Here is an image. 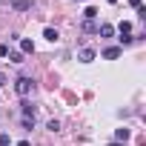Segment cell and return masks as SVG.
Wrapping results in <instances>:
<instances>
[{"label":"cell","instance_id":"cell-6","mask_svg":"<svg viewBox=\"0 0 146 146\" xmlns=\"http://www.w3.org/2000/svg\"><path fill=\"white\" fill-rule=\"evenodd\" d=\"M20 106H23V117H35V106H32V100H23Z\"/></svg>","mask_w":146,"mask_h":146},{"label":"cell","instance_id":"cell-21","mask_svg":"<svg viewBox=\"0 0 146 146\" xmlns=\"http://www.w3.org/2000/svg\"><path fill=\"white\" fill-rule=\"evenodd\" d=\"M109 146H126V143H117V140H115V143H109Z\"/></svg>","mask_w":146,"mask_h":146},{"label":"cell","instance_id":"cell-16","mask_svg":"<svg viewBox=\"0 0 146 146\" xmlns=\"http://www.w3.org/2000/svg\"><path fill=\"white\" fill-rule=\"evenodd\" d=\"M0 57H9V46L6 43H0Z\"/></svg>","mask_w":146,"mask_h":146},{"label":"cell","instance_id":"cell-15","mask_svg":"<svg viewBox=\"0 0 146 146\" xmlns=\"http://www.w3.org/2000/svg\"><path fill=\"white\" fill-rule=\"evenodd\" d=\"M23 129H35V117H23Z\"/></svg>","mask_w":146,"mask_h":146},{"label":"cell","instance_id":"cell-18","mask_svg":"<svg viewBox=\"0 0 146 146\" xmlns=\"http://www.w3.org/2000/svg\"><path fill=\"white\" fill-rule=\"evenodd\" d=\"M129 6H135V9H140L143 3H140V0H129Z\"/></svg>","mask_w":146,"mask_h":146},{"label":"cell","instance_id":"cell-7","mask_svg":"<svg viewBox=\"0 0 146 146\" xmlns=\"http://www.w3.org/2000/svg\"><path fill=\"white\" fill-rule=\"evenodd\" d=\"M20 52H23V54H32V52H35V43H32V40H20Z\"/></svg>","mask_w":146,"mask_h":146},{"label":"cell","instance_id":"cell-14","mask_svg":"<svg viewBox=\"0 0 146 146\" xmlns=\"http://www.w3.org/2000/svg\"><path fill=\"white\" fill-rule=\"evenodd\" d=\"M46 129H49V132H57V129H60V120H54V117H52V120L46 123Z\"/></svg>","mask_w":146,"mask_h":146},{"label":"cell","instance_id":"cell-8","mask_svg":"<svg viewBox=\"0 0 146 146\" xmlns=\"http://www.w3.org/2000/svg\"><path fill=\"white\" fill-rule=\"evenodd\" d=\"M115 140H117V143H126V140H129V129H117V132H115Z\"/></svg>","mask_w":146,"mask_h":146},{"label":"cell","instance_id":"cell-3","mask_svg":"<svg viewBox=\"0 0 146 146\" xmlns=\"http://www.w3.org/2000/svg\"><path fill=\"white\" fill-rule=\"evenodd\" d=\"M9 6H12L15 12H29V9H32V0H9Z\"/></svg>","mask_w":146,"mask_h":146},{"label":"cell","instance_id":"cell-19","mask_svg":"<svg viewBox=\"0 0 146 146\" xmlns=\"http://www.w3.org/2000/svg\"><path fill=\"white\" fill-rule=\"evenodd\" d=\"M0 86H6V75H0Z\"/></svg>","mask_w":146,"mask_h":146},{"label":"cell","instance_id":"cell-10","mask_svg":"<svg viewBox=\"0 0 146 146\" xmlns=\"http://www.w3.org/2000/svg\"><path fill=\"white\" fill-rule=\"evenodd\" d=\"M83 17H86V20H95V17H98V9H95V6H89V9L83 12Z\"/></svg>","mask_w":146,"mask_h":146},{"label":"cell","instance_id":"cell-5","mask_svg":"<svg viewBox=\"0 0 146 146\" xmlns=\"http://www.w3.org/2000/svg\"><path fill=\"white\" fill-rule=\"evenodd\" d=\"M98 35H100V37H112V35H115V26H109V23H100V26H98Z\"/></svg>","mask_w":146,"mask_h":146},{"label":"cell","instance_id":"cell-2","mask_svg":"<svg viewBox=\"0 0 146 146\" xmlns=\"http://www.w3.org/2000/svg\"><path fill=\"white\" fill-rule=\"evenodd\" d=\"M95 57H98V52H95V49H89V46L78 52V60H80V63H92Z\"/></svg>","mask_w":146,"mask_h":146},{"label":"cell","instance_id":"cell-4","mask_svg":"<svg viewBox=\"0 0 146 146\" xmlns=\"http://www.w3.org/2000/svg\"><path fill=\"white\" fill-rule=\"evenodd\" d=\"M120 52H123V49H120V46H106V49H103V52H100V54H103V57H106V60H115V57H120Z\"/></svg>","mask_w":146,"mask_h":146},{"label":"cell","instance_id":"cell-20","mask_svg":"<svg viewBox=\"0 0 146 146\" xmlns=\"http://www.w3.org/2000/svg\"><path fill=\"white\" fill-rule=\"evenodd\" d=\"M17 146H32V143H29V140H20V143H17Z\"/></svg>","mask_w":146,"mask_h":146},{"label":"cell","instance_id":"cell-11","mask_svg":"<svg viewBox=\"0 0 146 146\" xmlns=\"http://www.w3.org/2000/svg\"><path fill=\"white\" fill-rule=\"evenodd\" d=\"M83 32H98V23L95 20H83Z\"/></svg>","mask_w":146,"mask_h":146},{"label":"cell","instance_id":"cell-17","mask_svg":"<svg viewBox=\"0 0 146 146\" xmlns=\"http://www.w3.org/2000/svg\"><path fill=\"white\" fill-rule=\"evenodd\" d=\"M0 146H12V140H9V135H0Z\"/></svg>","mask_w":146,"mask_h":146},{"label":"cell","instance_id":"cell-12","mask_svg":"<svg viewBox=\"0 0 146 146\" xmlns=\"http://www.w3.org/2000/svg\"><path fill=\"white\" fill-rule=\"evenodd\" d=\"M9 60L12 63H23V52H9Z\"/></svg>","mask_w":146,"mask_h":146},{"label":"cell","instance_id":"cell-1","mask_svg":"<svg viewBox=\"0 0 146 146\" xmlns=\"http://www.w3.org/2000/svg\"><path fill=\"white\" fill-rule=\"evenodd\" d=\"M32 89H35V80H32V78H17V80H15V92H17L23 100L32 95Z\"/></svg>","mask_w":146,"mask_h":146},{"label":"cell","instance_id":"cell-9","mask_svg":"<svg viewBox=\"0 0 146 146\" xmlns=\"http://www.w3.org/2000/svg\"><path fill=\"white\" fill-rule=\"evenodd\" d=\"M43 37H46V40H52V43H54V40H57V37H60V35H57V29H46V32H43Z\"/></svg>","mask_w":146,"mask_h":146},{"label":"cell","instance_id":"cell-22","mask_svg":"<svg viewBox=\"0 0 146 146\" xmlns=\"http://www.w3.org/2000/svg\"><path fill=\"white\" fill-rule=\"evenodd\" d=\"M109 3H117V0H109Z\"/></svg>","mask_w":146,"mask_h":146},{"label":"cell","instance_id":"cell-13","mask_svg":"<svg viewBox=\"0 0 146 146\" xmlns=\"http://www.w3.org/2000/svg\"><path fill=\"white\" fill-rule=\"evenodd\" d=\"M117 32H120V35H129V32H132V23H126V20H123V23L117 26Z\"/></svg>","mask_w":146,"mask_h":146}]
</instances>
